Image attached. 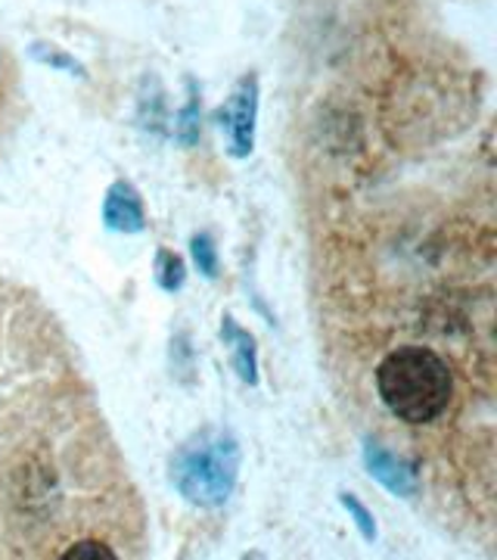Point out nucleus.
I'll return each instance as SVG.
<instances>
[{"instance_id":"7","label":"nucleus","mask_w":497,"mask_h":560,"mask_svg":"<svg viewBox=\"0 0 497 560\" xmlns=\"http://www.w3.org/2000/svg\"><path fill=\"white\" fill-rule=\"evenodd\" d=\"M221 340L234 352V368L246 383L259 381V364H256V340L239 327L234 318L221 320Z\"/></svg>"},{"instance_id":"2","label":"nucleus","mask_w":497,"mask_h":560,"mask_svg":"<svg viewBox=\"0 0 497 560\" xmlns=\"http://www.w3.org/2000/svg\"><path fill=\"white\" fill-rule=\"evenodd\" d=\"M377 405L404 430H436L460 399V377L448 355L426 342H398L374 364Z\"/></svg>"},{"instance_id":"9","label":"nucleus","mask_w":497,"mask_h":560,"mask_svg":"<svg viewBox=\"0 0 497 560\" xmlns=\"http://www.w3.org/2000/svg\"><path fill=\"white\" fill-rule=\"evenodd\" d=\"M190 249H193V261H197V268L205 275V278H215L218 275V253H215V243L209 234H199L190 243Z\"/></svg>"},{"instance_id":"12","label":"nucleus","mask_w":497,"mask_h":560,"mask_svg":"<svg viewBox=\"0 0 497 560\" xmlns=\"http://www.w3.org/2000/svg\"><path fill=\"white\" fill-rule=\"evenodd\" d=\"M242 560H264V555H261V551H252V555H246Z\"/></svg>"},{"instance_id":"8","label":"nucleus","mask_w":497,"mask_h":560,"mask_svg":"<svg viewBox=\"0 0 497 560\" xmlns=\"http://www.w3.org/2000/svg\"><path fill=\"white\" fill-rule=\"evenodd\" d=\"M184 278H187L184 261H180L175 253L162 249L159 259H156V280H159L165 290H180V287H184Z\"/></svg>"},{"instance_id":"4","label":"nucleus","mask_w":497,"mask_h":560,"mask_svg":"<svg viewBox=\"0 0 497 560\" xmlns=\"http://www.w3.org/2000/svg\"><path fill=\"white\" fill-rule=\"evenodd\" d=\"M256 116H259V84L256 75H246L218 109L221 135L227 138V150L237 160H246L256 147Z\"/></svg>"},{"instance_id":"10","label":"nucleus","mask_w":497,"mask_h":560,"mask_svg":"<svg viewBox=\"0 0 497 560\" xmlns=\"http://www.w3.org/2000/svg\"><path fill=\"white\" fill-rule=\"evenodd\" d=\"M180 121V140L184 143H193L199 138V103H197V94L190 97V103L184 106V113L178 116Z\"/></svg>"},{"instance_id":"1","label":"nucleus","mask_w":497,"mask_h":560,"mask_svg":"<svg viewBox=\"0 0 497 560\" xmlns=\"http://www.w3.org/2000/svg\"><path fill=\"white\" fill-rule=\"evenodd\" d=\"M20 445L7 470L3 560H143L138 504L87 436Z\"/></svg>"},{"instance_id":"6","label":"nucleus","mask_w":497,"mask_h":560,"mask_svg":"<svg viewBox=\"0 0 497 560\" xmlns=\"http://www.w3.org/2000/svg\"><path fill=\"white\" fill-rule=\"evenodd\" d=\"M103 221L109 231H119V234H138L146 224L143 215V202H140L138 190L125 180H116L103 200Z\"/></svg>"},{"instance_id":"3","label":"nucleus","mask_w":497,"mask_h":560,"mask_svg":"<svg viewBox=\"0 0 497 560\" xmlns=\"http://www.w3.org/2000/svg\"><path fill=\"white\" fill-rule=\"evenodd\" d=\"M239 448L224 436H197L171 460V482L190 504L221 508L237 486Z\"/></svg>"},{"instance_id":"11","label":"nucleus","mask_w":497,"mask_h":560,"mask_svg":"<svg viewBox=\"0 0 497 560\" xmlns=\"http://www.w3.org/2000/svg\"><path fill=\"white\" fill-rule=\"evenodd\" d=\"M342 504H345V511L358 521L360 533H364L367 539H374V536H377V523H374V517L367 514V508H364L355 495H342Z\"/></svg>"},{"instance_id":"5","label":"nucleus","mask_w":497,"mask_h":560,"mask_svg":"<svg viewBox=\"0 0 497 560\" xmlns=\"http://www.w3.org/2000/svg\"><path fill=\"white\" fill-rule=\"evenodd\" d=\"M367 470L377 477L389 492H395V495H404V499H411V495H417L419 492V474L414 470V464L404 458H398L392 452H386V448H379L377 442H367Z\"/></svg>"}]
</instances>
